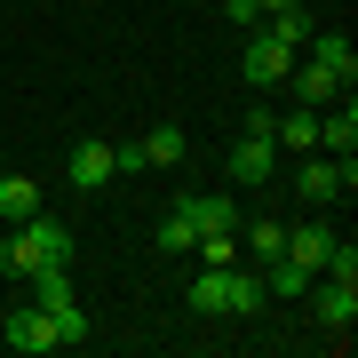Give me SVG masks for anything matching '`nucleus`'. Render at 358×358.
Wrapping results in <instances>:
<instances>
[{
    "label": "nucleus",
    "instance_id": "1",
    "mask_svg": "<svg viewBox=\"0 0 358 358\" xmlns=\"http://www.w3.org/2000/svg\"><path fill=\"white\" fill-rule=\"evenodd\" d=\"M0 271L8 279H32V271H72V231L40 207V215H24L16 223V239L0 247Z\"/></svg>",
    "mask_w": 358,
    "mask_h": 358
},
{
    "label": "nucleus",
    "instance_id": "2",
    "mask_svg": "<svg viewBox=\"0 0 358 358\" xmlns=\"http://www.w3.org/2000/svg\"><path fill=\"white\" fill-rule=\"evenodd\" d=\"M294 56H303V48H294L279 24H271V32H255V40H247V56H239V64H247V80H255V88H287Z\"/></svg>",
    "mask_w": 358,
    "mask_h": 358
},
{
    "label": "nucleus",
    "instance_id": "3",
    "mask_svg": "<svg viewBox=\"0 0 358 358\" xmlns=\"http://www.w3.org/2000/svg\"><path fill=\"white\" fill-rule=\"evenodd\" d=\"M294 192H303L310 207H334V199H350L358 192V159H303V176H294Z\"/></svg>",
    "mask_w": 358,
    "mask_h": 358
},
{
    "label": "nucleus",
    "instance_id": "4",
    "mask_svg": "<svg viewBox=\"0 0 358 358\" xmlns=\"http://www.w3.org/2000/svg\"><path fill=\"white\" fill-rule=\"evenodd\" d=\"M310 319H319L327 334H343L350 343V319H358V279H310Z\"/></svg>",
    "mask_w": 358,
    "mask_h": 358
},
{
    "label": "nucleus",
    "instance_id": "5",
    "mask_svg": "<svg viewBox=\"0 0 358 358\" xmlns=\"http://www.w3.org/2000/svg\"><path fill=\"white\" fill-rule=\"evenodd\" d=\"M0 343L24 350V358H40V350H64V334H56V319H48L40 303H24V310H8V319H0Z\"/></svg>",
    "mask_w": 358,
    "mask_h": 358
},
{
    "label": "nucleus",
    "instance_id": "6",
    "mask_svg": "<svg viewBox=\"0 0 358 358\" xmlns=\"http://www.w3.org/2000/svg\"><path fill=\"white\" fill-rule=\"evenodd\" d=\"M176 215L192 223V231H239L247 207H239V199H223V192H183V199H176Z\"/></svg>",
    "mask_w": 358,
    "mask_h": 358
},
{
    "label": "nucleus",
    "instance_id": "7",
    "mask_svg": "<svg viewBox=\"0 0 358 358\" xmlns=\"http://www.w3.org/2000/svg\"><path fill=\"white\" fill-rule=\"evenodd\" d=\"M271 176H279V143L247 128L239 143H231V183H271Z\"/></svg>",
    "mask_w": 358,
    "mask_h": 358
},
{
    "label": "nucleus",
    "instance_id": "8",
    "mask_svg": "<svg viewBox=\"0 0 358 358\" xmlns=\"http://www.w3.org/2000/svg\"><path fill=\"white\" fill-rule=\"evenodd\" d=\"M287 88H294V103H310V112H327L334 96H350L343 80H334L327 64H310V56H294V72H287Z\"/></svg>",
    "mask_w": 358,
    "mask_h": 358
},
{
    "label": "nucleus",
    "instance_id": "9",
    "mask_svg": "<svg viewBox=\"0 0 358 358\" xmlns=\"http://www.w3.org/2000/svg\"><path fill=\"white\" fill-rule=\"evenodd\" d=\"M327 255H334V231H327V223H287V263L327 271Z\"/></svg>",
    "mask_w": 358,
    "mask_h": 358
},
{
    "label": "nucleus",
    "instance_id": "10",
    "mask_svg": "<svg viewBox=\"0 0 358 358\" xmlns=\"http://www.w3.org/2000/svg\"><path fill=\"white\" fill-rule=\"evenodd\" d=\"M303 40H310V64H327L334 80H343V88L358 80V48H350L343 32H303Z\"/></svg>",
    "mask_w": 358,
    "mask_h": 358
},
{
    "label": "nucleus",
    "instance_id": "11",
    "mask_svg": "<svg viewBox=\"0 0 358 358\" xmlns=\"http://www.w3.org/2000/svg\"><path fill=\"white\" fill-rule=\"evenodd\" d=\"M263 303H271V294H263V271H239V263H231V279H223V310H231V319H255Z\"/></svg>",
    "mask_w": 358,
    "mask_h": 358
},
{
    "label": "nucleus",
    "instance_id": "12",
    "mask_svg": "<svg viewBox=\"0 0 358 358\" xmlns=\"http://www.w3.org/2000/svg\"><path fill=\"white\" fill-rule=\"evenodd\" d=\"M120 167H112V143H72V183L80 192H96V183H112Z\"/></svg>",
    "mask_w": 358,
    "mask_h": 358
},
{
    "label": "nucleus",
    "instance_id": "13",
    "mask_svg": "<svg viewBox=\"0 0 358 358\" xmlns=\"http://www.w3.org/2000/svg\"><path fill=\"white\" fill-rule=\"evenodd\" d=\"M319 143H334V152L358 143V103H350V96H334L327 112H319Z\"/></svg>",
    "mask_w": 358,
    "mask_h": 358
},
{
    "label": "nucleus",
    "instance_id": "14",
    "mask_svg": "<svg viewBox=\"0 0 358 358\" xmlns=\"http://www.w3.org/2000/svg\"><path fill=\"white\" fill-rule=\"evenodd\" d=\"M40 207H48V199H40V183H32V176H0V215H8V223L40 215Z\"/></svg>",
    "mask_w": 358,
    "mask_h": 358
},
{
    "label": "nucleus",
    "instance_id": "15",
    "mask_svg": "<svg viewBox=\"0 0 358 358\" xmlns=\"http://www.w3.org/2000/svg\"><path fill=\"white\" fill-rule=\"evenodd\" d=\"M271 143H294V152H310V143H319V112H310V103H294L279 128H271Z\"/></svg>",
    "mask_w": 358,
    "mask_h": 358
},
{
    "label": "nucleus",
    "instance_id": "16",
    "mask_svg": "<svg viewBox=\"0 0 358 358\" xmlns=\"http://www.w3.org/2000/svg\"><path fill=\"white\" fill-rule=\"evenodd\" d=\"M152 247H159V255H192V247H199V231L183 223L176 207H167V215H159V231H152Z\"/></svg>",
    "mask_w": 358,
    "mask_h": 358
},
{
    "label": "nucleus",
    "instance_id": "17",
    "mask_svg": "<svg viewBox=\"0 0 358 358\" xmlns=\"http://www.w3.org/2000/svg\"><path fill=\"white\" fill-rule=\"evenodd\" d=\"M183 152H192V143H183V128H152V136H143V167H176Z\"/></svg>",
    "mask_w": 358,
    "mask_h": 358
},
{
    "label": "nucleus",
    "instance_id": "18",
    "mask_svg": "<svg viewBox=\"0 0 358 358\" xmlns=\"http://www.w3.org/2000/svg\"><path fill=\"white\" fill-rule=\"evenodd\" d=\"M327 279H358V247H350V239H334V255H327Z\"/></svg>",
    "mask_w": 358,
    "mask_h": 358
},
{
    "label": "nucleus",
    "instance_id": "19",
    "mask_svg": "<svg viewBox=\"0 0 358 358\" xmlns=\"http://www.w3.org/2000/svg\"><path fill=\"white\" fill-rule=\"evenodd\" d=\"M223 16H231V24H255L263 8H255V0H223Z\"/></svg>",
    "mask_w": 358,
    "mask_h": 358
},
{
    "label": "nucleus",
    "instance_id": "20",
    "mask_svg": "<svg viewBox=\"0 0 358 358\" xmlns=\"http://www.w3.org/2000/svg\"><path fill=\"white\" fill-rule=\"evenodd\" d=\"M0 176H8V159H0Z\"/></svg>",
    "mask_w": 358,
    "mask_h": 358
}]
</instances>
